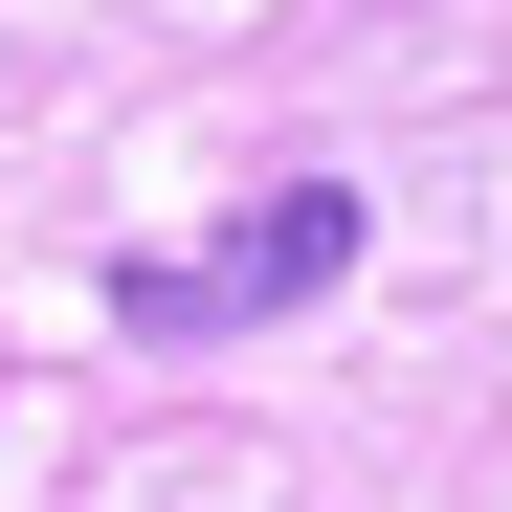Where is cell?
Listing matches in <instances>:
<instances>
[{"label":"cell","mask_w":512,"mask_h":512,"mask_svg":"<svg viewBox=\"0 0 512 512\" xmlns=\"http://www.w3.org/2000/svg\"><path fill=\"white\" fill-rule=\"evenodd\" d=\"M334 268H357V179H290V201H245L223 245L112 268V312H134V334H268V312H312Z\"/></svg>","instance_id":"obj_1"}]
</instances>
